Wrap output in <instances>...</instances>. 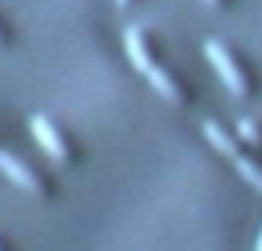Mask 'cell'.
Returning a JSON list of instances; mask_svg holds the SVG:
<instances>
[{"label":"cell","mask_w":262,"mask_h":251,"mask_svg":"<svg viewBox=\"0 0 262 251\" xmlns=\"http://www.w3.org/2000/svg\"><path fill=\"white\" fill-rule=\"evenodd\" d=\"M205 58H208V61H212V69L219 72V79L226 83V90H230L233 97H244V90H248V86H244V79H241L237 65L230 61V54H226L215 40H208V43H205Z\"/></svg>","instance_id":"1"},{"label":"cell","mask_w":262,"mask_h":251,"mask_svg":"<svg viewBox=\"0 0 262 251\" xmlns=\"http://www.w3.org/2000/svg\"><path fill=\"white\" fill-rule=\"evenodd\" d=\"M29 129H33V136H36V144L54 158V162H65L69 158V147H65V140L58 136V129H54V122H47L43 115H33L29 119Z\"/></svg>","instance_id":"2"},{"label":"cell","mask_w":262,"mask_h":251,"mask_svg":"<svg viewBox=\"0 0 262 251\" xmlns=\"http://www.w3.org/2000/svg\"><path fill=\"white\" fill-rule=\"evenodd\" d=\"M0 172H4V176H8L11 183H18L22 190H29V194H36V190H40L36 176H33V172H29V169H26V165H22L18 158H11L8 151H0Z\"/></svg>","instance_id":"3"},{"label":"cell","mask_w":262,"mask_h":251,"mask_svg":"<svg viewBox=\"0 0 262 251\" xmlns=\"http://www.w3.org/2000/svg\"><path fill=\"white\" fill-rule=\"evenodd\" d=\"M122 43H126V54H129V61L140 69V72H147L155 61H151V54H147V47H144V36H140V29L137 26H129L126 33H122Z\"/></svg>","instance_id":"4"},{"label":"cell","mask_w":262,"mask_h":251,"mask_svg":"<svg viewBox=\"0 0 262 251\" xmlns=\"http://www.w3.org/2000/svg\"><path fill=\"white\" fill-rule=\"evenodd\" d=\"M201 133L208 136V144L219 151V154H226V158H237V144H233V136H226L215 122H201Z\"/></svg>","instance_id":"5"},{"label":"cell","mask_w":262,"mask_h":251,"mask_svg":"<svg viewBox=\"0 0 262 251\" xmlns=\"http://www.w3.org/2000/svg\"><path fill=\"white\" fill-rule=\"evenodd\" d=\"M144 76H147V83H151V86H155V90H158V94H162L165 101H180V90H176V83H172V79L165 76V69L151 65V69H147Z\"/></svg>","instance_id":"6"},{"label":"cell","mask_w":262,"mask_h":251,"mask_svg":"<svg viewBox=\"0 0 262 251\" xmlns=\"http://www.w3.org/2000/svg\"><path fill=\"white\" fill-rule=\"evenodd\" d=\"M233 165L241 169V176H244V179H248L255 190H262V169H255V165H251L244 154H237V158H233Z\"/></svg>","instance_id":"7"},{"label":"cell","mask_w":262,"mask_h":251,"mask_svg":"<svg viewBox=\"0 0 262 251\" xmlns=\"http://www.w3.org/2000/svg\"><path fill=\"white\" fill-rule=\"evenodd\" d=\"M241 136H244V140H258V129H255V126L244 119V122H241Z\"/></svg>","instance_id":"8"},{"label":"cell","mask_w":262,"mask_h":251,"mask_svg":"<svg viewBox=\"0 0 262 251\" xmlns=\"http://www.w3.org/2000/svg\"><path fill=\"white\" fill-rule=\"evenodd\" d=\"M255 251H262V230H258V244H255Z\"/></svg>","instance_id":"9"},{"label":"cell","mask_w":262,"mask_h":251,"mask_svg":"<svg viewBox=\"0 0 262 251\" xmlns=\"http://www.w3.org/2000/svg\"><path fill=\"white\" fill-rule=\"evenodd\" d=\"M115 4H126V0H115Z\"/></svg>","instance_id":"10"},{"label":"cell","mask_w":262,"mask_h":251,"mask_svg":"<svg viewBox=\"0 0 262 251\" xmlns=\"http://www.w3.org/2000/svg\"><path fill=\"white\" fill-rule=\"evenodd\" d=\"M205 4H215V0H205Z\"/></svg>","instance_id":"11"}]
</instances>
